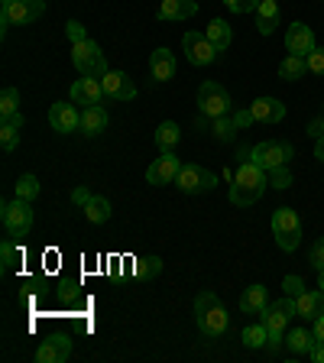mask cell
Returning <instances> with one entry per match:
<instances>
[{
    "mask_svg": "<svg viewBox=\"0 0 324 363\" xmlns=\"http://www.w3.org/2000/svg\"><path fill=\"white\" fill-rule=\"evenodd\" d=\"M72 357V337L65 334H52V337H45L36 350V360L39 363H65Z\"/></svg>",
    "mask_w": 324,
    "mask_h": 363,
    "instance_id": "obj_15",
    "label": "cell"
},
{
    "mask_svg": "<svg viewBox=\"0 0 324 363\" xmlns=\"http://www.w3.org/2000/svg\"><path fill=\"white\" fill-rule=\"evenodd\" d=\"M315 49H318L315 33H311V26H305L302 20L292 23V26L286 30V52L289 55H305V59H308Z\"/></svg>",
    "mask_w": 324,
    "mask_h": 363,
    "instance_id": "obj_12",
    "label": "cell"
},
{
    "mask_svg": "<svg viewBox=\"0 0 324 363\" xmlns=\"http://www.w3.org/2000/svg\"><path fill=\"white\" fill-rule=\"evenodd\" d=\"M305 72H308L305 55H286L279 62V78H286V82H298V78H305Z\"/></svg>",
    "mask_w": 324,
    "mask_h": 363,
    "instance_id": "obj_29",
    "label": "cell"
},
{
    "mask_svg": "<svg viewBox=\"0 0 324 363\" xmlns=\"http://www.w3.org/2000/svg\"><path fill=\"white\" fill-rule=\"evenodd\" d=\"M272 237L282 253H295L302 243V218L295 208H276L272 211Z\"/></svg>",
    "mask_w": 324,
    "mask_h": 363,
    "instance_id": "obj_3",
    "label": "cell"
},
{
    "mask_svg": "<svg viewBox=\"0 0 324 363\" xmlns=\"http://www.w3.org/2000/svg\"><path fill=\"white\" fill-rule=\"evenodd\" d=\"M10 4H13V0H0V10H4V7H10Z\"/></svg>",
    "mask_w": 324,
    "mask_h": 363,
    "instance_id": "obj_50",
    "label": "cell"
},
{
    "mask_svg": "<svg viewBox=\"0 0 324 363\" xmlns=\"http://www.w3.org/2000/svg\"><path fill=\"white\" fill-rule=\"evenodd\" d=\"M308 263L315 266V269H324V237H318V240L311 243V250H308Z\"/></svg>",
    "mask_w": 324,
    "mask_h": 363,
    "instance_id": "obj_38",
    "label": "cell"
},
{
    "mask_svg": "<svg viewBox=\"0 0 324 363\" xmlns=\"http://www.w3.org/2000/svg\"><path fill=\"white\" fill-rule=\"evenodd\" d=\"M198 107H201L204 121H218V117H227L230 113V94H227L224 84L218 82H204L198 88Z\"/></svg>",
    "mask_w": 324,
    "mask_h": 363,
    "instance_id": "obj_6",
    "label": "cell"
},
{
    "mask_svg": "<svg viewBox=\"0 0 324 363\" xmlns=\"http://www.w3.org/2000/svg\"><path fill=\"white\" fill-rule=\"evenodd\" d=\"M84 218H88L91 224H104V220H111V201H107L104 195H91L88 204H84Z\"/></svg>",
    "mask_w": 324,
    "mask_h": 363,
    "instance_id": "obj_28",
    "label": "cell"
},
{
    "mask_svg": "<svg viewBox=\"0 0 324 363\" xmlns=\"http://www.w3.org/2000/svg\"><path fill=\"white\" fill-rule=\"evenodd\" d=\"M214 123V136L218 140H234V133L240 127H237V121H234V113H227V117H218V121H211Z\"/></svg>",
    "mask_w": 324,
    "mask_h": 363,
    "instance_id": "obj_34",
    "label": "cell"
},
{
    "mask_svg": "<svg viewBox=\"0 0 324 363\" xmlns=\"http://www.w3.org/2000/svg\"><path fill=\"white\" fill-rule=\"evenodd\" d=\"M266 305H269L266 286H250L247 292L240 295V311H247V315H263Z\"/></svg>",
    "mask_w": 324,
    "mask_h": 363,
    "instance_id": "obj_24",
    "label": "cell"
},
{
    "mask_svg": "<svg viewBox=\"0 0 324 363\" xmlns=\"http://www.w3.org/2000/svg\"><path fill=\"white\" fill-rule=\"evenodd\" d=\"M133 272L140 276V279H152V276H159V272H162V259H159V257H143V259H136Z\"/></svg>",
    "mask_w": 324,
    "mask_h": 363,
    "instance_id": "obj_33",
    "label": "cell"
},
{
    "mask_svg": "<svg viewBox=\"0 0 324 363\" xmlns=\"http://www.w3.org/2000/svg\"><path fill=\"white\" fill-rule=\"evenodd\" d=\"M318 289L324 292V269H318Z\"/></svg>",
    "mask_w": 324,
    "mask_h": 363,
    "instance_id": "obj_49",
    "label": "cell"
},
{
    "mask_svg": "<svg viewBox=\"0 0 324 363\" xmlns=\"http://www.w3.org/2000/svg\"><path fill=\"white\" fill-rule=\"evenodd\" d=\"M175 185H179L185 195H195V191H211L218 189V175L211 169H201L198 162H181L179 175H175Z\"/></svg>",
    "mask_w": 324,
    "mask_h": 363,
    "instance_id": "obj_7",
    "label": "cell"
},
{
    "mask_svg": "<svg viewBox=\"0 0 324 363\" xmlns=\"http://www.w3.org/2000/svg\"><path fill=\"white\" fill-rule=\"evenodd\" d=\"M230 13H257L263 0H224Z\"/></svg>",
    "mask_w": 324,
    "mask_h": 363,
    "instance_id": "obj_37",
    "label": "cell"
},
{
    "mask_svg": "<svg viewBox=\"0 0 324 363\" xmlns=\"http://www.w3.org/2000/svg\"><path fill=\"white\" fill-rule=\"evenodd\" d=\"M16 111H20V91L4 88V94H0V117H10Z\"/></svg>",
    "mask_w": 324,
    "mask_h": 363,
    "instance_id": "obj_36",
    "label": "cell"
},
{
    "mask_svg": "<svg viewBox=\"0 0 324 363\" xmlns=\"http://www.w3.org/2000/svg\"><path fill=\"white\" fill-rule=\"evenodd\" d=\"M204 36L211 39V43L218 45L220 52H224L227 45L234 43V30H230V26H227V20H220V16H218V20H211L208 26H204Z\"/></svg>",
    "mask_w": 324,
    "mask_h": 363,
    "instance_id": "obj_26",
    "label": "cell"
},
{
    "mask_svg": "<svg viewBox=\"0 0 324 363\" xmlns=\"http://www.w3.org/2000/svg\"><path fill=\"white\" fill-rule=\"evenodd\" d=\"M315 159H318V162H324V136L315 143Z\"/></svg>",
    "mask_w": 324,
    "mask_h": 363,
    "instance_id": "obj_48",
    "label": "cell"
},
{
    "mask_svg": "<svg viewBox=\"0 0 324 363\" xmlns=\"http://www.w3.org/2000/svg\"><path fill=\"white\" fill-rule=\"evenodd\" d=\"M292 172H289V166H279V169H269V189H276V191H286V189H292Z\"/></svg>",
    "mask_w": 324,
    "mask_h": 363,
    "instance_id": "obj_35",
    "label": "cell"
},
{
    "mask_svg": "<svg viewBox=\"0 0 324 363\" xmlns=\"http://www.w3.org/2000/svg\"><path fill=\"white\" fill-rule=\"evenodd\" d=\"M308 136H315V140H321V136H324V113L308 123Z\"/></svg>",
    "mask_w": 324,
    "mask_h": 363,
    "instance_id": "obj_44",
    "label": "cell"
},
{
    "mask_svg": "<svg viewBox=\"0 0 324 363\" xmlns=\"http://www.w3.org/2000/svg\"><path fill=\"white\" fill-rule=\"evenodd\" d=\"M49 123H52L55 133H72V130H82V113L75 111V104H59L49 107Z\"/></svg>",
    "mask_w": 324,
    "mask_h": 363,
    "instance_id": "obj_17",
    "label": "cell"
},
{
    "mask_svg": "<svg viewBox=\"0 0 324 363\" xmlns=\"http://www.w3.org/2000/svg\"><path fill=\"white\" fill-rule=\"evenodd\" d=\"M305 62H308V72H311V75H324V49H321V45H318V49Z\"/></svg>",
    "mask_w": 324,
    "mask_h": 363,
    "instance_id": "obj_40",
    "label": "cell"
},
{
    "mask_svg": "<svg viewBox=\"0 0 324 363\" xmlns=\"http://www.w3.org/2000/svg\"><path fill=\"white\" fill-rule=\"evenodd\" d=\"M107 111L101 104H91V107H84L82 111V133L84 136H98V133H104L107 130Z\"/></svg>",
    "mask_w": 324,
    "mask_h": 363,
    "instance_id": "obj_21",
    "label": "cell"
},
{
    "mask_svg": "<svg viewBox=\"0 0 324 363\" xmlns=\"http://www.w3.org/2000/svg\"><path fill=\"white\" fill-rule=\"evenodd\" d=\"M101 98H104L101 78H78V82L72 84V104L91 107V104H101Z\"/></svg>",
    "mask_w": 324,
    "mask_h": 363,
    "instance_id": "obj_18",
    "label": "cell"
},
{
    "mask_svg": "<svg viewBox=\"0 0 324 363\" xmlns=\"http://www.w3.org/2000/svg\"><path fill=\"white\" fill-rule=\"evenodd\" d=\"M45 13V0H13L10 7L0 10V30L7 33L10 26H26Z\"/></svg>",
    "mask_w": 324,
    "mask_h": 363,
    "instance_id": "obj_8",
    "label": "cell"
},
{
    "mask_svg": "<svg viewBox=\"0 0 324 363\" xmlns=\"http://www.w3.org/2000/svg\"><path fill=\"white\" fill-rule=\"evenodd\" d=\"M276 26H279V4H276V0H263L257 10V30L263 33V36H272Z\"/></svg>",
    "mask_w": 324,
    "mask_h": 363,
    "instance_id": "obj_23",
    "label": "cell"
},
{
    "mask_svg": "<svg viewBox=\"0 0 324 363\" xmlns=\"http://www.w3.org/2000/svg\"><path fill=\"white\" fill-rule=\"evenodd\" d=\"M179 169H181L179 156H175V150H169V152H162L156 162H150V169H146V182L156 185V189L159 185H169V182H175Z\"/></svg>",
    "mask_w": 324,
    "mask_h": 363,
    "instance_id": "obj_13",
    "label": "cell"
},
{
    "mask_svg": "<svg viewBox=\"0 0 324 363\" xmlns=\"http://www.w3.org/2000/svg\"><path fill=\"white\" fill-rule=\"evenodd\" d=\"M0 220H4V230H7L10 237L30 234V227H33V208H30V201H23V198H13V201H7L4 208H0Z\"/></svg>",
    "mask_w": 324,
    "mask_h": 363,
    "instance_id": "obj_9",
    "label": "cell"
},
{
    "mask_svg": "<svg viewBox=\"0 0 324 363\" xmlns=\"http://www.w3.org/2000/svg\"><path fill=\"white\" fill-rule=\"evenodd\" d=\"M276 4H279V0H276Z\"/></svg>",
    "mask_w": 324,
    "mask_h": 363,
    "instance_id": "obj_51",
    "label": "cell"
},
{
    "mask_svg": "<svg viewBox=\"0 0 324 363\" xmlns=\"http://www.w3.org/2000/svg\"><path fill=\"white\" fill-rule=\"evenodd\" d=\"M286 344H289V350H292V354H305V357H311V350L318 347V337H315V331L295 328V331H289V334H286Z\"/></svg>",
    "mask_w": 324,
    "mask_h": 363,
    "instance_id": "obj_25",
    "label": "cell"
},
{
    "mask_svg": "<svg viewBox=\"0 0 324 363\" xmlns=\"http://www.w3.org/2000/svg\"><path fill=\"white\" fill-rule=\"evenodd\" d=\"M20 247L13 243V237H7V240L0 243V266H4V272H13L16 266H20Z\"/></svg>",
    "mask_w": 324,
    "mask_h": 363,
    "instance_id": "obj_30",
    "label": "cell"
},
{
    "mask_svg": "<svg viewBox=\"0 0 324 363\" xmlns=\"http://www.w3.org/2000/svg\"><path fill=\"white\" fill-rule=\"evenodd\" d=\"M311 360H315V363H324V340H318V347L311 350Z\"/></svg>",
    "mask_w": 324,
    "mask_h": 363,
    "instance_id": "obj_46",
    "label": "cell"
},
{
    "mask_svg": "<svg viewBox=\"0 0 324 363\" xmlns=\"http://www.w3.org/2000/svg\"><path fill=\"white\" fill-rule=\"evenodd\" d=\"M59 298H62V302H75V298H78V286H75V282H62V286H59Z\"/></svg>",
    "mask_w": 324,
    "mask_h": 363,
    "instance_id": "obj_42",
    "label": "cell"
},
{
    "mask_svg": "<svg viewBox=\"0 0 324 363\" xmlns=\"http://www.w3.org/2000/svg\"><path fill=\"white\" fill-rule=\"evenodd\" d=\"M150 72H152V82H172L175 78V52L159 45L156 52L150 55Z\"/></svg>",
    "mask_w": 324,
    "mask_h": 363,
    "instance_id": "obj_19",
    "label": "cell"
},
{
    "mask_svg": "<svg viewBox=\"0 0 324 363\" xmlns=\"http://www.w3.org/2000/svg\"><path fill=\"white\" fill-rule=\"evenodd\" d=\"M259 318H263L266 331H269V340H266V350H269V354H276V350H279V344L286 340V334H289V321H292V318H289L286 311L279 308V302L266 305V311H263Z\"/></svg>",
    "mask_w": 324,
    "mask_h": 363,
    "instance_id": "obj_11",
    "label": "cell"
},
{
    "mask_svg": "<svg viewBox=\"0 0 324 363\" xmlns=\"http://www.w3.org/2000/svg\"><path fill=\"white\" fill-rule=\"evenodd\" d=\"M65 36L72 39V45H75V43H84V39H88V33H84V26L78 20H68L65 23Z\"/></svg>",
    "mask_w": 324,
    "mask_h": 363,
    "instance_id": "obj_39",
    "label": "cell"
},
{
    "mask_svg": "<svg viewBox=\"0 0 324 363\" xmlns=\"http://www.w3.org/2000/svg\"><path fill=\"white\" fill-rule=\"evenodd\" d=\"M282 289H286V295H302L305 292V279L302 276H286V279H282Z\"/></svg>",
    "mask_w": 324,
    "mask_h": 363,
    "instance_id": "obj_41",
    "label": "cell"
},
{
    "mask_svg": "<svg viewBox=\"0 0 324 363\" xmlns=\"http://www.w3.org/2000/svg\"><path fill=\"white\" fill-rule=\"evenodd\" d=\"M23 113H10V117H0V150L4 152H13L16 143H20V130H23Z\"/></svg>",
    "mask_w": 324,
    "mask_h": 363,
    "instance_id": "obj_20",
    "label": "cell"
},
{
    "mask_svg": "<svg viewBox=\"0 0 324 363\" xmlns=\"http://www.w3.org/2000/svg\"><path fill=\"white\" fill-rule=\"evenodd\" d=\"M181 49H185V55H189L191 65H214L218 55H220L218 45H214L208 36H201V33H185Z\"/></svg>",
    "mask_w": 324,
    "mask_h": 363,
    "instance_id": "obj_10",
    "label": "cell"
},
{
    "mask_svg": "<svg viewBox=\"0 0 324 363\" xmlns=\"http://www.w3.org/2000/svg\"><path fill=\"white\" fill-rule=\"evenodd\" d=\"M179 140H181V130H179V123H175V121H162L156 127V146L162 152L175 150V146H179Z\"/></svg>",
    "mask_w": 324,
    "mask_h": 363,
    "instance_id": "obj_27",
    "label": "cell"
},
{
    "mask_svg": "<svg viewBox=\"0 0 324 363\" xmlns=\"http://www.w3.org/2000/svg\"><path fill=\"white\" fill-rule=\"evenodd\" d=\"M39 195V179L33 172L20 175V182H16V198H23V201H36Z\"/></svg>",
    "mask_w": 324,
    "mask_h": 363,
    "instance_id": "obj_32",
    "label": "cell"
},
{
    "mask_svg": "<svg viewBox=\"0 0 324 363\" xmlns=\"http://www.w3.org/2000/svg\"><path fill=\"white\" fill-rule=\"evenodd\" d=\"M195 13H198L195 0H162V7H159V20H189Z\"/></svg>",
    "mask_w": 324,
    "mask_h": 363,
    "instance_id": "obj_22",
    "label": "cell"
},
{
    "mask_svg": "<svg viewBox=\"0 0 324 363\" xmlns=\"http://www.w3.org/2000/svg\"><path fill=\"white\" fill-rule=\"evenodd\" d=\"M72 65L82 78H104L111 68H107V59L101 52V45L94 39H84V43L72 45Z\"/></svg>",
    "mask_w": 324,
    "mask_h": 363,
    "instance_id": "obj_4",
    "label": "cell"
},
{
    "mask_svg": "<svg viewBox=\"0 0 324 363\" xmlns=\"http://www.w3.org/2000/svg\"><path fill=\"white\" fill-rule=\"evenodd\" d=\"M91 195H94V191H88V189H84V185H82V189H75V191H72V204H78V208H84Z\"/></svg>",
    "mask_w": 324,
    "mask_h": 363,
    "instance_id": "obj_43",
    "label": "cell"
},
{
    "mask_svg": "<svg viewBox=\"0 0 324 363\" xmlns=\"http://www.w3.org/2000/svg\"><path fill=\"white\" fill-rule=\"evenodd\" d=\"M247 113L253 123H279L286 117V104L279 98H257L247 107Z\"/></svg>",
    "mask_w": 324,
    "mask_h": 363,
    "instance_id": "obj_16",
    "label": "cell"
},
{
    "mask_svg": "<svg viewBox=\"0 0 324 363\" xmlns=\"http://www.w3.org/2000/svg\"><path fill=\"white\" fill-rule=\"evenodd\" d=\"M195 321L204 337H224L230 331V315L214 292H201L195 298Z\"/></svg>",
    "mask_w": 324,
    "mask_h": 363,
    "instance_id": "obj_2",
    "label": "cell"
},
{
    "mask_svg": "<svg viewBox=\"0 0 324 363\" xmlns=\"http://www.w3.org/2000/svg\"><path fill=\"white\" fill-rule=\"evenodd\" d=\"M234 121H237V127H250V123H253V121H250V113H247V111L234 113Z\"/></svg>",
    "mask_w": 324,
    "mask_h": 363,
    "instance_id": "obj_47",
    "label": "cell"
},
{
    "mask_svg": "<svg viewBox=\"0 0 324 363\" xmlns=\"http://www.w3.org/2000/svg\"><path fill=\"white\" fill-rule=\"evenodd\" d=\"M243 156H250L253 162H257L259 169H279V166H289L295 156L292 143H286V140H263V143H257L253 150H243Z\"/></svg>",
    "mask_w": 324,
    "mask_h": 363,
    "instance_id": "obj_5",
    "label": "cell"
},
{
    "mask_svg": "<svg viewBox=\"0 0 324 363\" xmlns=\"http://www.w3.org/2000/svg\"><path fill=\"white\" fill-rule=\"evenodd\" d=\"M101 84H104V98L117 101V104H127V101L136 98V84L130 82V75H123V72H107V75L101 78Z\"/></svg>",
    "mask_w": 324,
    "mask_h": 363,
    "instance_id": "obj_14",
    "label": "cell"
},
{
    "mask_svg": "<svg viewBox=\"0 0 324 363\" xmlns=\"http://www.w3.org/2000/svg\"><path fill=\"white\" fill-rule=\"evenodd\" d=\"M266 340H269V331H266L263 321H259V325H250L247 331H243V344H247L250 350H266Z\"/></svg>",
    "mask_w": 324,
    "mask_h": 363,
    "instance_id": "obj_31",
    "label": "cell"
},
{
    "mask_svg": "<svg viewBox=\"0 0 324 363\" xmlns=\"http://www.w3.org/2000/svg\"><path fill=\"white\" fill-rule=\"evenodd\" d=\"M311 331H315L318 340H324V315H318L315 321H311Z\"/></svg>",
    "mask_w": 324,
    "mask_h": 363,
    "instance_id": "obj_45",
    "label": "cell"
},
{
    "mask_svg": "<svg viewBox=\"0 0 324 363\" xmlns=\"http://www.w3.org/2000/svg\"><path fill=\"white\" fill-rule=\"evenodd\" d=\"M266 189H269V172L259 169L253 159H247L234 172V182H230V204L250 208V204H257L259 198H263Z\"/></svg>",
    "mask_w": 324,
    "mask_h": 363,
    "instance_id": "obj_1",
    "label": "cell"
}]
</instances>
